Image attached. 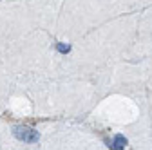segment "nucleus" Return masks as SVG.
Masks as SVG:
<instances>
[{
    "instance_id": "nucleus-1",
    "label": "nucleus",
    "mask_w": 152,
    "mask_h": 150,
    "mask_svg": "<svg viewBox=\"0 0 152 150\" xmlns=\"http://www.w3.org/2000/svg\"><path fill=\"white\" fill-rule=\"evenodd\" d=\"M13 134L16 139H20V141H26V143H34L38 141V132L34 128H29V127H15L13 128Z\"/></svg>"
},
{
    "instance_id": "nucleus-2",
    "label": "nucleus",
    "mask_w": 152,
    "mask_h": 150,
    "mask_svg": "<svg viewBox=\"0 0 152 150\" xmlns=\"http://www.w3.org/2000/svg\"><path fill=\"white\" fill-rule=\"evenodd\" d=\"M125 145H127V139L123 136H116V138H114V143H112V148L121 150V148H125Z\"/></svg>"
},
{
    "instance_id": "nucleus-3",
    "label": "nucleus",
    "mask_w": 152,
    "mask_h": 150,
    "mask_svg": "<svg viewBox=\"0 0 152 150\" xmlns=\"http://www.w3.org/2000/svg\"><path fill=\"white\" fill-rule=\"evenodd\" d=\"M56 49H58L60 52H69V51H71V47L65 45V44H58V47H56Z\"/></svg>"
}]
</instances>
